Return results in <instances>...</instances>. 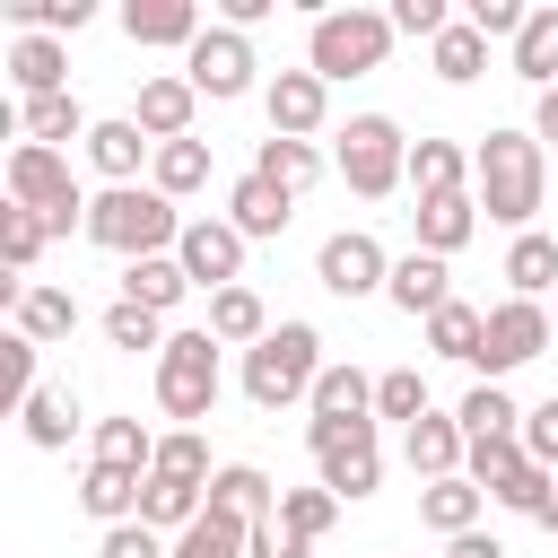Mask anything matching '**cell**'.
Instances as JSON below:
<instances>
[{
	"label": "cell",
	"instance_id": "8d00e7d4",
	"mask_svg": "<svg viewBox=\"0 0 558 558\" xmlns=\"http://www.w3.org/2000/svg\"><path fill=\"white\" fill-rule=\"evenodd\" d=\"M253 174H270L279 192H305V183L323 174V148H314V140H279V131H270V140H262V157H253Z\"/></svg>",
	"mask_w": 558,
	"mask_h": 558
},
{
	"label": "cell",
	"instance_id": "11a10c76",
	"mask_svg": "<svg viewBox=\"0 0 558 558\" xmlns=\"http://www.w3.org/2000/svg\"><path fill=\"white\" fill-rule=\"evenodd\" d=\"M445 558H506V541H488V532H462V541H445Z\"/></svg>",
	"mask_w": 558,
	"mask_h": 558
},
{
	"label": "cell",
	"instance_id": "d6a6232c",
	"mask_svg": "<svg viewBox=\"0 0 558 558\" xmlns=\"http://www.w3.org/2000/svg\"><path fill=\"white\" fill-rule=\"evenodd\" d=\"M549 279H558V235H541V227H532V235H514V244H506V288L541 305V288H549Z\"/></svg>",
	"mask_w": 558,
	"mask_h": 558
},
{
	"label": "cell",
	"instance_id": "7c38bea8",
	"mask_svg": "<svg viewBox=\"0 0 558 558\" xmlns=\"http://www.w3.org/2000/svg\"><path fill=\"white\" fill-rule=\"evenodd\" d=\"M122 35L140 52H192L209 35V17H201V0H122Z\"/></svg>",
	"mask_w": 558,
	"mask_h": 558
},
{
	"label": "cell",
	"instance_id": "603a6c76",
	"mask_svg": "<svg viewBox=\"0 0 558 558\" xmlns=\"http://www.w3.org/2000/svg\"><path fill=\"white\" fill-rule=\"evenodd\" d=\"M201 514H209V488L148 471V488H140V523H148V532H166V541H174V532H192Z\"/></svg>",
	"mask_w": 558,
	"mask_h": 558
},
{
	"label": "cell",
	"instance_id": "7402d4cb",
	"mask_svg": "<svg viewBox=\"0 0 558 558\" xmlns=\"http://www.w3.org/2000/svg\"><path fill=\"white\" fill-rule=\"evenodd\" d=\"M209 506L235 514V523H270V514H279V488H270V471H253V462H218Z\"/></svg>",
	"mask_w": 558,
	"mask_h": 558
},
{
	"label": "cell",
	"instance_id": "484cf974",
	"mask_svg": "<svg viewBox=\"0 0 558 558\" xmlns=\"http://www.w3.org/2000/svg\"><path fill=\"white\" fill-rule=\"evenodd\" d=\"M140 488H148L140 471H113V462H87V480H78V506H87V514H96V523L113 532V523H140Z\"/></svg>",
	"mask_w": 558,
	"mask_h": 558
},
{
	"label": "cell",
	"instance_id": "f5cc1de1",
	"mask_svg": "<svg viewBox=\"0 0 558 558\" xmlns=\"http://www.w3.org/2000/svg\"><path fill=\"white\" fill-rule=\"evenodd\" d=\"M462 17H471V26H480V35H506V44H514V35H523V17H532V9H514V0H471V9H462Z\"/></svg>",
	"mask_w": 558,
	"mask_h": 558
},
{
	"label": "cell",
	"instance_id": "44dd1931",
	"mask_svg": "<svg viewBox=\"0 0 558 558\" xmlns=\"http://www.w3.org/2000/svg\"><path fill=\"white\" fill-rule=\"evenodd\" d=\"M201 331H209L218 349H262V340H270L279 323H270V305H262L253 288H218V296H209V323H201Z\"/></svg>",
	"mask_w": 558,
	"mask_h": 558
},
{
	"label": "cell",
	"instance_id": "9a60e30c",
	"mask_svg": "<svg viewBox=\"0 0 558 558\" xmlns=\"http://www.w3.org/2000/svg\"><path fill=\"white\" fill-rule=\"evenodd\" d=\"M401 453H410V471H418V488H427V480H453V471L471 462V436H462V418H436V410H427V418L401 427Z\"/></svg>",
	"mask_w": 558,
	"mask_h": 558
},
{
	"label": "cell",
	"instance_id": "1f68e13d",
	"mask_svg": "<svg viewBox=\"0 0 558 558\" xmlns=\"http://www.w3.org/2000/svg\"><path fill=\"white\" fill-rule=\"evenodd\" d=\"M514 78H532L541 96L558 87V9H532L523 35H514Z\"/></svg>",
	"mask_w": 558,
	"mask_h": 558
},
{
	"label": "cell",
	"instance_id": "277c9868",
	"mask_svg": "<svg viewBox=\"0 0 558 558\" xmlns=\"http://www.w3.org/2000/svg\"><path fill=\"white\" fill-rule=\"evenodd\" d=\"M384 52H392V9H323L314 35H305V70H314L323 87L384 70Z\"/></svg>",
	"mask_w": 558,
	"mask_h": 558
},
{
	"label": "cell",
	"instance_id": "30bf717a",
	"mask_svg": "<svg viewBox=\"0 0 558 558\" xmlns=\"http://www.w3.org/2000/svg\"><path fill=\"white\" fill-rule=\"evenodd\" d=\"M174 262H183V279L192 288H244V235L227 227V218H183V244H174Z\"/></svg>",
	"mask_w": 558,
	"mask_h": 558
},
{
	"label": "cell",
	"instance_id": "f35d334b",
	"mask_svg": "<svg viewBox=\"0 0 558 558\" xmlns=\"http://www.w3.org/2000/svg\"><path fill=\"white\" fill-rule=\"evenodd\" d=\"M96 462H113V471H157V436L140 427V418H96Z\"/></svg>",
	"mask_w": 558,
	"mask_h": 558
},
{
	"label": "cell",
	"instance_id": "f1b7e54d",
	"mask_svg": "<svg viewBox=\"0 0 558 558\" xmlns=\"http://www.w3.org/2000/svg\"><path fill=\"white\" fill-rule=\"evenodd\" d=\"M314 462H323V488H331L340 506L384 488V453H375V436H357V445H331V453H314Z\"/></svg>",
	"mask_w": 558,
	"mask_h": 558
},
{
	"label": "cell",
	"instance_id": "7bdbcfd3",
	"mask_svg": "<svg viewBox=\"0 0 558 558\" xmlns=\"http://www.w3.org/2000/svg\"><path fill=\"white\" fill-rule=\"evenodd\" d=\"M331 523H340V497H331V488H279V532L323 541Z\"/></svg>",
	"mask_w": 558,
	"mask_h": 558
},
{
	"label": "cell",
	"instance_id": "c3c4849f",
	"mask_svg": "<svg viewBox=\"0 0 558 558\" xmlns=\"http://www.w3.org/2000/svg\"><path fill=\"white\" fill-rule=\"evenodd\" d=\"M549 497H558V480H549L541 462H523V471L497 488V506H506V514H549Z\"/></svg>",
	"mask_w": 558,
	"mask_h": 558
},
{
	"label": "cell",
	"instance_id": "ab89813d",
	"mask_svg": "<svg viewBox=\"0 0 558 558\" xmlns=\"http://www.w3.org/2000/svg\"><path fill=\"white\" fill-rule=\"evenodd\" d=\"M44 244H52V227H44L35 209H17V201H9V209H0V262L26 279V270L44 262Z\"/></svg>",
	"mask_w": 558,
	"mask_h": 558
},
{
	"label": "cell",
	"instance_id": "5b68a950",
	"mask_svg": "<svg viewBox=\"0 0 558 558\" xmlns=\"http://www.w3.org/2000/svg\"><path fill=\"white\" fill-rule=\"evenodd\" d=\"M9 201H17V209H35L52 235H70V227L87 235V192L70 183V157H61V148L17 140V148H9Z\"/></svg>",
	"mask_w": 558,
	"mask_h": 558
},
{
	"label": "cell",
	"instance_id": "60d3db41",
	"mask_svg": "<svg viewBox=\"0 0 558 558\" xmlns=\"http://www.w3.org/2000/svg\"><path fill=\"white\" fill-rule=\"evenodd\" d=\"M17 418H26V436H35L44 453H61V445L78 436V401H70V392H52V384H44V392H35Z\"/></svg>",
	"mask_w": 558,
	"mask_h": 558
},
{
	"label": "cell",
	"instance_id": "d4e9b609",
	"mask_svg": "<svg viewBox=\"0 0 558 558\" xmlns=\"http://www.w3.org/2000/svg\"><path fill=\"white\" fill-rule=\"evenodd\" d=\"M192 296V279H183V262L174 253H148V262H122V305H148V314H174Z\"/></svg>",
	"mask_w": 558,
	"mask_h": 558
},
{
	"label": "cell",
	"instance_id": "3957f363",
	"mask_svg": "<svg viewBox=\"0 0 558 558\" xmlns=\"http://www.w3.org/2000/svg\"><path fill=\"white\" fill-rule=\"evenodd\" d=\"M323 384V331L314 323H279L262 349H244V401L253 410H296Z\"/></svg>",
	"mask_w": 558,
	"mask_h": 558
},
{
	"label": "cell",
	"instance_id": "bcb514c9",
	"mask_svg": "<svg viewBox=\"0 0 558 558\" xmlns=\"http://www.w3.org/2000/svg\"><path fill=\"white\" fill-rule=\"evenodd\" d=\"M157 471H166V480H192V488H209V480H218V471H209V445H201L192 427L157 436Z\"/></svg>",
	"mask_w": 558,
	"mask_h": 558
},
{
	"label": "cell",
	"instance_id": "8992f818",
	"mask_svg": "<svg viewBox=\"0 0 558 558\" xmlns=\"http://www.w3.org/2000/svg\"><path fill=\"white\" fill-rule=\"evenodd\" d=\"M340 183L357 201H384V192L410 183V140H401L392 113H349V131H340Z\"/></svg>",
	"mask_w": 558,
	"mask_h": 558
},
{
	"label": "cell",
	"instance_id": "4dcf8cb0",
	"mask_svg": "<svg viewBox=\"0 0 558 558\" xmlns=\"http://www.w3.org/2000/svg\"><path fill=\"white\" fill-rule=\"evenodd\" d=\"M427 61H436V78H445V87H471V78L488 70V35H480L471 17H453V26L427 44Z\"/></svg>",
	"mask_w": 558,
	"mask_h": 558
},
{
	"label": "cell",
	"instance_id": "ffe728a7",
	"mask_svg": "<svg viewBox=\"0 0 558 558\" xmlns=\"http://www.w3.org/2000/svg\"><path fill=\"white\" fill-rule=\"evenodd\" d=\"M9 331H26L35 349H52V340H70V331H78V296H70V288L26 279V296L9 305Z\"/></svg>",
	"mask_w": 558,
	"mask_h": 558
},
{
	"label": "cell",
	"instance_id": "9c48e42d",
	"mask_svg": "<svg viewBox=\"0 0 558 558\" xmlns=\"http://www.w3.org/2000/svg\"><path fill=\"white\" fill-rule=\"evenodd\" d=\"M253 70H262V61H253V35H235V26H209V35L183 52V78H192L209 105H235V96L253 87Z\"/></svg>",
	"mask_w": 558,
	"mask_h": 558
},
{
	"label": "cell",
	"instance_id": "cb8c5ba5",
	"mask_svg": "<svg viewBox=\"0 0 558 558\" xmlns=\"http://www.w3.org/2000/svg\"><path fill=\"white\" fill-rule=\"evenodd\" d=\"M480 506H488V488H471L462 471H453V480H427V488H418V523H427V532H445V541L480 532Z\"/></svg>",
	"mask_w": 558,
	"mask_h": 558
},
{
	"label": "cell",
	"instance_id": "9f6ffc18",
	"mask_svg": "<svg viewBox=\"0 0 558 558\" xmlns=\"http://www.w3.org/2000/svg\"><path fill=\"white\" fill-rule=\"evenodd\" d=\"M532 140H541V148H549V140H558V87H549V96H541V113H532Z\"/></svg>",
	"mask_w": 558,
	"mask_h": 558
},
{
	"label": "cell",
	"instance_id": "816d5d0a",
	"mask_svg": "<svg viewBox=\"0 0 558 558\" xmlns=\"http://www.w3.org/2000/svg\"><path fill=\"white\" fill-rule=\"evenodd\" d=\"M445 26H453L445 0H392V35H427V44H436Z\"/></svg>",
	"mask_w": 558,
	"mask_h": 558
},
{
	"label": "cell",
	"instance_id": "5bb4252c",
	"mask_svg": "<svg viewBox=\"0 0 558 558\" xmlns=\"http://www.w3.org/2000/svg\"><path fill=\"white\" fill-rule=\"evenodd\" d=\"M262 105H270V131H279V140H314L323 113H331V87H323L314 70H279Z\"/></svg>",
	"mask_w": 558,
	"mask_h": 558
},
{
	"label": "cell",
	"instance_id": "f907efd6",
	"mask_svg": "<svg viewBox=\"0 0 558 558\" xmlns=\"http://www.w3.org/2000/svg\"><path fill=\"white\" fill-rule=\"evenodd\" d=\"M523 453H532L541 471H558V392H549L541 410H523Z\"/></svg>",
	"mask_w": 558,
	"mask_h": 558
},
{
	"label": "cell",
	"instance_id": "b9f144b4",
	"mask_svg": "<svg viewBox=\"0 0 558 558\" xmlns=\"http://www.w3.org/2000/svg\"><path fill=\"white\" fill-rule=\"evenodd\" d=\"M523 462H532V453H523V436H480V445H471V462H462V480L497 497V488H506Z\"/></svg>",
	"mask_w": 558,
	"mask_h": 558
},
{
	"label": "cell",
	"instance_id": "ac0fdd59",
	"mask_svg": "<svg viewBox=\"0 0 558 558\" xmlns=\"http://www.w3.org/2000/svg\"><path fill=\"white\" fill-rule=\"evenodd\" d=\"M410 227H418V253L445 262V253H462V244L480 235V201H471V192H436V201L410 209Z\"/></svg>",
	"mask_w": 558,
	"mask_h": 558
},
{
	"label": "cell",
	"instance_id": "e575fe53",
	"mask_svg": "<svg viewBox=\"0 0 558 558\" xmlns=\"http://www.w3.org/2000/svg\"><path fill=\"white\" fill-rule=\"evenodd\" d=\"M174 558H253V523H235V514H201L192 532H174Z\"/></svg>",
	"mask_w": 558,
	"mask_h": 558
},
{
	"label": "cell",
	"instance_id": "f6af8a7d",
	"mask_svg": "<svg viewBox=\"0 0 558 558\" xmlns=\"http://www.w3.org/2000/svg\"><path fill=\"white\" fill-rule=\"evenodd\" d=\"M375 418H427V375L418 366H392V375H375Z\"/></svg>",
	"mask_w": 558,
	"mask_h": 558
},
{
	"label": "cell",
	"instance_id": "e0dca14e",
	"mask_svg": "<svg viewBox=\"0 0 558 558\" xmlns=\"http://www.w3.org/2000/svg\"><path fill=\"white\" fill-rule=\"evenodd\" d=\"M288 218H296V192H279L270 174H235V183H227V227H235L244 244H253V235H279Z\"/></svg>",
	"mask_w": 558,
	"mask_h": 558
},
{
	"label": "cell",
	"instance_id": "db71d44e",
	"mask_svg": "<svg viewBox=\"0 0 558 558\" xmlns=\"http://www.w3.org/2000/svg\"><path fill=\"white\" fill-rule=\"evenodd\" d=\"M253 558H314V541L279 532V514H270V523H253Z\"/></svg>",
	"mask_w": 558,
	"mask_h": 558
},
{
	"label": "cell",
	"instance_id": "ee69618b",
	"mask_svg": "<svg viewBox=\"0 0 558 558\" xmlns=\"http://www.w3.org/2000/svg\"><path fill=\"white\" fill-rule=\"evenodd\" d=\"M9 17H17V35H78L96 17V0H9Z\"/></svg>",
	"mask_w": 558,
	"mask_h": 558
},
{
	"label": "cell",
	"instance_id": "7a4b0ae2",
	"mask_svg": "<svg viewBox=\"0 0 558 558\" xmlns=\"http://www.w3.org/2000/svg\"><path fill=\"white\" fill-rule=\"evenodd\" d=\"M87 244L122 253V262H148V253H174L183 244V218L157 183H105L87 201Z\"/></svg>",
	"mask_w": 558,
	"mask_h": 558
},
{
	"label": "cell",
	"instance_id": "836d02e7",
	"mask_svg": "<svg viewBox=\"0 0 558 558\" xmlns=\"http://www.w3.org/2000/svg\"><path fill=\"white\" fill-rule=\"evenodd\" d=\"M453 418H462V436H471V445H480V436H523V410H514V392H506V384H471Z\"/></svg>",
	"mask_w": 558,
	"mask_h": 558
},
{
	"label": "cell",
	"instance_id": "7dc6e473",
	"mask_svg": "<svg viewBox=\"0 0 558 558\" xmlns=\"http://www.w3.org/2000/svg\"><path fill=\"white\" fill-rule=\"evenodd\" d=\"M105 340H113V349H166L174 331H166V314H148V305H113V314H105Z\"/></svg>",
	"mask_w": 558,
	"mask_h": 558
},
{
	"label": "cell",
	"instance_id": "d6986e66",
	"mask_svg": "<svg viewBox=\"0 0 558 558\" xmlns=\"http://www.w3.org/2000/svg\"><path fill=\"white\" fill-rule=\"evenodd\" d=\"M9 78H17L26 105H35V96H70V52H61V35H17V44H9Z\"/></svg>",
	"mask_w": 558,
	"mask_h": 558
},
{
	"label": "cell",
	"instance_id": "f546056e",
	"mask_svg": "<svg viewBox=\"0 0 558 558\" xmlns=\"http://www.w3.org/2000/svg\"><path fill=\"white\" fill-rule=\"evenodd\" d=\"M87 113H78V96H35V105H17V140H35V148H61V140H78L87 148Z\"/></svg>",
	"mask_w": 558,
	"mask_h": 558
},
{
	"label": "cell",
	"instance_id": "681fc988",
	"mask_svg": "<svg viewBox=\"0 0 558 558\" xmlns=\"http://www.w3.org/2000/svg\"><path fill=\"white\" fill-rule=\"evenodd\" d=\"M96 558H174V541L148 532V523H113V532L96 541Z\"/></svg>",
	"mask_w": 558,
	"mask_h": 558
},
{
	"label": "cell",
	"instance_id": "52a82bcc",
	"mask_svg": "<svg viewBox=\"0 0 558 558\" xmlns=\"http://www.w3.org/2000/svg\"><path fill=\"white\" fill-rule=\"evenodd\" d=\"M157 410L166 418H209L218 410V340L209 331H174L157 349Z\"/></svg>",
	"mask_w": 558,
	"mask_h": 558
},
{
	"label": "cell",
	"instance_id": "d590c367",
	"mask_svg": "<svg viewBox=\"0 0 558 558\" xmlns=\"http://www.w3.org/2000/svg\"><path fill=\"white\" fill-rule=\"evenodd\" d=\"M148 183H157L166 201L201 192V183H209V140H166V148H157V166H148Z\"/></svg>",
	"mask_w": 558,
	"mask_h": 558
},
{
	"label": "cell",
	"instance_id": "4316f807",
	"mask_svg": "<svg viewBox=\"0 0 558 558\" xmlns=\"http://www.w3.org/2000/svg\"><path fill=\"white\" fill-rule=\"evenodd\" d=\"M410 192H418V201L471 192V148H453V140H410Z\"/></svg>",
	"mask_w": 558,
	"mask_h": 558
},
{
	"label": "cell",
	"instance_id": "4fadbf2b",
	"mask_svg": "<svg viewBox=\"0 0 558 558\" xmlns=\"http://www.w3.org/2000/svg\"><path fill=\"white\" fill-rule=\"evenodd\" d=\"M192 113H201V87L192 78H174V70H157V78H140V105H131V122L166 148V140H192Z\"/></svg>",
	"mask_w": 558,
	"mask_h": 558
},
{
	"label": "cell",
	"instance_id": "ba28073f",
	"mask_svg": "<svg viewBox=\"0 0 558 558\" xmlns=\"http://www.w3.org/2000/svg\"><path fill=\"white\" fill-rule=\"evenodd\" d=\"M549 340H558V323H549L532 296H506V305H488V340H480V357H471V366H480L488 384H506V375H514V366H532Z\"/></svg>",
	"mask_w": 558,
	"mask_h": 558
},
{
	"label": "cell",
	"instance_id": "2e32d148",
	"mask_svg": "<svg viewBox=\"0 0 558 558\" xmlns=\"http://www.w3.org/2000/svg\"><path fill=\"white\" fill-rule=\"evenodd\" d=\"M87 166H96L105 183H140V166H157V140H148L131 113H113V122L87 131Z\"/></svg>",
	"mask_w": 558,
	"mask_h": 558
},
{
	"label": "cell",
	"instance_id": "6f0895ef",
	"mask_svg": "<svg viewBox=\"0 0 558 558\" xmlns=\"http://www.w3.org/2000/svg\"><path fill=\"white\" fill-rule=\"evenodd\" d=\"M541 523H549V541H558V497H549V514H541Z\"/></svg>",
	"mask_w": 558,
	"mask_h": 558
},
{
	"label": "cell",
	"instance_id": "74e56055",
	"mask_svg": "<svg viewBox=\"0 0 558 558\" xmlns=\"http://www.w3.org/2000/svg\"><path fill=\"white\" fill-rule=\"evenodd\" d=\"M480 340H488V314H480V305H462V296H453L445 314H427V349H436V357H462V366H471V357H480Z\"/></svg>",
	"mask_w": 558,
	"mask_h": 558
},
{
	"label": "cell",
	"instance_id": "8fae6325",
	"mask_svg": "<svg viewBox=\"0 0 558 558\" xmlns=\"http://www.w3.org/2000/svg\"><path fill=\"white\" fill-rule=\"evenodd\" d=\"M314 279H323L331 296H375V288H392V262H384V244H375L366 227H340V235H323Z\"/></svg>",
	"mask_w": 558,
	"mask_h": 558
},
{
	"label": "cell",
	"instance_id": "6da1fadb",
	"mask_svg": "<svg viewBox=\"0 0 558 558\" xmlns=\"http://www.w3.org/2000/svg\"><path fill=\"white\" fill-rule=\"evenodd\" d=\"M471 201H480L497 227L532 235V218H541V201H549V157H541V140H532V131H488V140L471 148Z\"/></svg>",
	"mask_w": 558,
	"mask_h": 558
},
{
	"label": "cell",
	"instance_id": "83f0119b",
	"mask_svg": "<svg viewBox=\"0 0 558 558\" xmlns=\"http://www.w3.org/2000/svg\"><path fill=\"white\" fill-rule=\"evenodd\" d=\"M384 296H392L401 314H445V305H453V288H445V262H436V253H401Z\"/></svg>",
	"mask_w": 558,
	"mask_h": 558
}]
</instances>
